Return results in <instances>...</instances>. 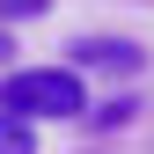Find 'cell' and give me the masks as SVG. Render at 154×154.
Here are the masks:
<instances>
[{
    "label": "cell",
    "mask_w": 154,
    "mask_h": 154,
    "mask_svg": "<svg viewBox=\"0 0 154 154\" xmlns=\"http://www.w3.org/2000/svg\"><path fill=\"white\" fill-rule=\"evenodd\" d=\"M0 110L22 118V125H37V118H81L88 88H81L73 66H15L8 81H0Z\"/></svg>",
    "instance_id": "1"
},
{
    "label": "cell",
    "mask_w": 154,
    "mask_h": 154,
    "mask_svg": "<svg viewBox=\"0 0 154 154\" xmlns=\"http://www.w3.org/2000/svg\"><path fill=\"white\" fill-rule=\"evenodd\" d=\"M147 51L132 37H81L73 44V73H140Z\"/></svg>",
    "instance_id": "2"
},
{
    "label": "cell",
    "mask_w": 154,
    "mask_h": 154,
    "mask_svg": "<svg viewBox=\"0 0 154 154\" xmlns=\"http://www.w3.org/2000/svg\"><path fill=\"white\" fill-rule=\"evenodd\" d=\"M0 154H37V132L22 118H8V110H0Z\"/></svg>",
    "instance_id": "3"
},
{
    "label": "cell",
    "mask_w": 154,
    "mask_h": 154,
    "mask_svg": "<svg viewBox=\"0 0 154 154\" xmlns=\"http://www.w3.org/2000/svg\"><path fill=\"white\" fill-rule=\"evenodd\" d=\"M51 0H0V22H29V15H44Z\"/></svg>",
    "instance_id": "4"
},
{
    "label": "cell",
    "mask_w": 154,
    "mask_h": 154,
    "mask_svg": "<svg viewBox=\"0 0 154 154\" xmlns=\"http://www.w3.org/2000/svg\"><path fill=\"white\" fill-rule=\"evenodd\" d=\"M15 59V37H8V22H0V66H8Z\"/></svg>",
    "instance_id": "5"
}]
</instances>
